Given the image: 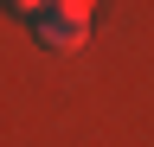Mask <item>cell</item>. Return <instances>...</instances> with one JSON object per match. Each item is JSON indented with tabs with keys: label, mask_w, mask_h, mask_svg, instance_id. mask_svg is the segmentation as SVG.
Masks as SVG:
<instances>
[{
	"label": "cell",
	"mask_w": 154,
	"mask_h": 147,
	"mask_svg": "<svg viewBox=\"0 0 154 147\" xmlns=\"http://www.w3.org/2000/svg\"><path fill=\"white\" fill-rule=\"evenodd\" d=\"M51 13H58V19H77V26H90V19H96V0H51Z\"/></svg>",
	"instance_id": "7a4b0ae2"
},
{
	"label": "cell",
	"mask_w": 154,
	"mask_h": 147,
	"mask_svg": "<svg viewBox=\"0 0 154 147\" xmlns=\"http://www.w3.org/2000/svg\"><path fill=\"white\" fill-rule=\"evenodd\" d=\"M84 39H90V26H77V19H58V13L32 19V45H38V51H51V58H71V51H84Z\"/></svg>",
	"instance_id": "6da1fadb"
},
{
	"label": "cell",
	"mask_w": 154,
	"mask_h": 147,
	"mask_svg": "<svg viewBox=\"0 0 154 147\" xmlns=\"http://www.w3.org/2000/svg\"><path fill=\"white\" fill-rule=\"evenodd\" d=\"M7 13H13V19H45V13H51V0H7Z\"/></svg>",
	"instance_id": "3957f363"
}]
</instances>
